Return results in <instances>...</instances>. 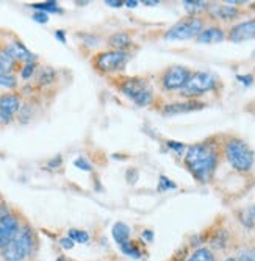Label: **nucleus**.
<instances>
[{
  "mask_svg": "<svg viewBox=\"0 0 255 261\" xmlns=\"http://www.w3.org/2000/svg\"><path fill=\"white\" fill-rule=\"evenodd\" d=\"M205 107V103H200L197 100H185V102H174V103H168L163 108V114L165 116H175V114H182V113H191V111H197L202 110Z\"/></svg>",
  "mask_w": 255,
  "mask_h": 261,
  "instance_id": "12",
  "label": "nucleus"
},
{
  "mask_svg": "<svg viewBox=\"0 0 255 261\" xmlns=\"http://www.w3.org/2000/svg\"><path fill=\"white\" fill-rule=\"evenodd\" d=\"M232 42H243L249 39H255V19H249L234 25L227 36Z\"/></svg>",
  "mask_w": 255,
  "mask_h": 261,
  "instance_id": "11",
  "label": "nucleus"
},
{
  "mask_svg": "<svg viewBox=\"0 0 255 261\" xmlns=\"http://www.w3.org/2000/svg\"><path fill=\"white\" fill-rule=\"evenodd\" d=\"M240 221L246 228L255 227V205H250L240 211Z\"/></svg>",
  "mask_w": 255,
  "mask_h": 261,
  "instance_id": "21",
  "label": "nucleus"
},
{
  "mask_svg": "<svg viewBox=\"0 0 255 261\" xmlns=\"http://www.w3.org/2000/svg\"><path fill=\"white\" fill-rule=\"evenodd\" d=\"M210 11L213 13L215 17L221 19V20H232L237 19L240 16V10L234 5H219V4H213L210 5Z\"/></svg>",
  "mask_w": 255,
  "mask_h": 261,
  "instance_id": "15",
  "label": "nucleus"
},
{
  "mask_svg": "<svg viewBox=\"0 0 255 261\" xmlns=\"http://www.w3.org/2000/svg\"><path fill=\"white\" fill-rule=\"evenodd\" d=\"M55 38H57L60 42H63V44L66 42V35H64L63 30H57V32H55Z\"/></svg>",
  "mask_w": 255,
  "mask_h": 261,
  "instance_id": "37",
  "label": "nucleus"
},
{
  "mask_svg": "<svg viewBox=\"0 0 255 261\" xmlns=\"http://www.w3.org/2000/svg\"><path fill=\"white\" fill-rule=\"evenodd\" d=\"M196 39L199 44H216V42H222L225 39V33L221 27L213 25V27L203 29Z\"/></svg>",
  "mask_w": 255,
  "mask_h": 261,
  "instance_id": "14",
  "label": "nucleus"
},
{
  "mask_svg": "<svg viewBox=\"0 0 255 261\" xmlns=\"http://www.w3.org/2000/svg\"><path fill=\"white\" fill-rule=\"evenodd\" d=\"M19 63L13 61L8 55H5L0 50V74H11L13 70H16Z\"/></svg>",
  "mask_w": 255,
  "mask_h": 261,
  "instance_id": "22",
  "label": "nucleus"
},
{
  "mask_svg": "<svg viewBox=\"0 0 255 261\" xmlns=\"http://www.w3.org/2000/svg\"><path fill=\"white\" fill-rule=\"evenodd\" d=\"M105 5L113 7V8H119V7H122V5H124V2H121V0H107Z\"/></svg>",
  "mask_w": 255,
  "mask_h": 261,
  "instance_id": "36",
  "label": "nucleus"
},
{
  "mask_svg": "<svg viewBox=\"0 0 255 261\" xmlns=\"http://www.w3.org/2000/svg\"><path fill=\"white\" fill-rule=\"evenodd\" d=\"M57 261H67V259H66V258H64V256H60V258H58V259H57Z\"/></svg>",
  "mask_w": 255,
  "mask_h": 261,
  "instance_id": "41",
  "label": "nucleus"
},
{
  "mask_svg": "<svg viewBox=\"0 0 255 261\" xmlns=\"http://www.w3.org/2000/svg\"><path fill=\"white\" fill-rule=\"evenodd\" d=\"M61 163H63V158L58 155V156H55V158H52L49 163H47V168L49 169H58L60 166H61Z\"/></svg>",
  "mask_w": 255,
  "mask_h": 261,
  "instance_id": "32",
  "label": "nucleus"
},
{
  "mask_svg": "<svg viewBox=\"0 0 255 261\" xmlns=\"http://www.w3.org/2000/svg\"><path fill=\"white\" fill-rule=\"evenodd\" d=\"M124 5H127V7H130V8H132V7H136V5H138V2H135V0H127V2H125Z\"/></svg>",
  "mask_w": 255,
  "mask_h": 261,
  "instance_id": "40",
  "label": "nucleus"
},
{
  "mask_svg": "<svg viewBox=\"0 0 255 261\" xmlns=\"http://www.w3.org/2000/svg\"><path fill=\"white\" fill-rule=\"evenodd\" d=\"M32 19L38 23H47L49 22V14L47 13H42V11H36L33 13Z\"/></svg>",
  "mask_w": 255,
  "mask_h": 261,
  "instance_id": "31",
  "label": "nucleus"
},
{
  "mask_svg": "<svg viewBox=\"0 0 255 261\" xmlns=\"http://www.w3.org/2000/svg\"><path fill=\"white\" fill-rule=\"evenodd\" d=\"M143 4H144V5H149V7H154V5H158L160 2H157V0H144Z\"/></svg>",
  "mask_w": 255,
  "mask_h": 261,
  "instance_id": "39",
  "label": "nucleus"
},
{
  "mask_svg": "<svg viewBox=\"0 0 255 261\" xmlns=\"http://www.w3.org/2000/svg\"><path fill=\"white\" fill-rule=\"evenodd\" d=\"M253 253H255V247H253Z\"/></svg>",
  "mask_w": 255,
  "mask_h": 261,
  "instance_id": "43",
  "label": "nucleus"
},
{
  "mask_svg": "<svg viewBox=\"0 0 255 261\" xmlns=\"http://www.w3.org/2000/svg\"><path fill=\"white\" fill-rule=\"evenodd\" d=\"M74 166H75V168H79L80 171H86V172H89L92 169V166L89 164V161L86 158H83V156H79L74 161Z\"/></svg>",
  "mask_w": 255,
  "mask_h": 261,
  "instance_id": "30",
  "label": "nucleus"
},
{
  "mask_svg": "<svg viewBox=\"0 0 255 261\" xmlns=\"http://www.w3.org/2000/svg\"><path fill=\"white\" fill-rule=\"evenodd\" d=\"M237 80L244 86H250L253 83V75H237Z\"/></svg>",
  "mask_w": 255,
  "mask_h": 261,
  "instance_id": "33",
  "label": "nucleus"
},
{
  "mask_svg": "<svg viewBox=\"0 0 255 261\" xmlns=\"http://www.w3.org/2000/svg\"><path fill=\"white\" fill-rule=\"evenodd\" d=\"M143 238H144V240H147V241H152V240H154V233H152V231H149V230H146V231L143 233Z\"/></svg>",
  "mask_w": 255,
  "mask_h": 261,
  "instance_id": "38",
  "label": "nucleus"
},
{
  "mask_svg": "<svg viewBox=\"0 0 255 261\" xmlns=\"http://www.w3.org/2000/svg\"><path fill=\"white\" fill-rule=\"evenodd\" d=\"M107 44L111 47V50H121V52H125L127 47L132 45V36L127 33V32H116L113 33Z\"/></svg>",
  "mask_w": 255,
  "mask_h": 261,
  "instance_id": "16",
  "label": "nucleus"
},
{
  "mask_svg": "<svg viewBox=\"0 0 255 261\" xmlns=\"http://www.w3.org/2000/svg\"><path fill=\"white\" fill-rule=\"evenodd\" d=\"M60 244H61V247H64V249L69 250V249H72V247H74L75 243H74L71 238H61V240H60Z\"/></svg>",
  "mask_w": 255,
  "mask_h": 261,
  "instance_id": "35",
  "label": "nucleus"
},
{
  "mask_svg": "<svg viewBox=\"0 0 255 261\" xmlns=\"http://www.w3.org/2000/svg\"><path fill=\"white\" fill-rule=\"evenodd\" d=\"M22 225L24 224L20 222V218L16 213L8 211L0 215V250H4L16 238Z\"/></svg>",
  "mask_w": 255,
  "mask_h": 261,
  "instance_id": "8",
  "label": "nucleus"
},
{
  "mask_svg": "<svg viewBox=\"0 0 255 261\" xmlns=\"http://www.w3.org/2000/svg\"><path fill=\"white\" fill-rule=\"evenodd\" d=\"M177 188V185L174 183V181H171L168 177H165V175H160V178H158V186H157V189L160 193H165V191H168V189H175Z\"/></svg>",
  "mask_w": 255,
  "mask_h": 261,
  "instance_id": "29",
  "label": "nucleus"
},
{
  "mask_svg": "<svg viewBox=\"0 0 255 261\" xmlns=\"http://www.w3.org/2000/svg\"><path fill=\"white\" fill-rule=\"evenodd\" d=\"M67 238H71L74 243H79V244H86L89 241V234L85 230L71 228V230L67 231Z\"/></svg>",
  "mask_w": 255,
  "mask_h": 261,
  "instance_id": "24",
  "label": "nucleus"
},
{
  "mask_svg": "<svg viewBox=\"0 0 255 261\" xmlns=\"http://www.w3.org/2000/svg\"><path fill=\"white\" fill-rule=\"evenodd\" d=\"M129 61V54L121 52V50H107L97 54L92 58V66L97 69L99 72L104 74H111L116 70H121Z\"/></svg>",
  "mask_w": 255,
  "mask_h": 261,
  "instance_id": "7",
  "label": "nucleus"
},
{
  "mask_svg": "<svg viewBox=\"0 0 255 261\" xmlns=\"http://www.w3.org/2000/svg\"><path fill=\"white\" fill-rule=\"evenodd\" d=\"M32 8H35L36 11H42V13H61L60 7L57 2H42V4H32Z\"/></svg>",
  "mask_w": 255,
  "mask_h": 261,
  "instance_id": "25",
  "label": "nucleus"
},
{
  "mask_svg": "<svg viewBox=\"0 0 255 261\" xmlns=\"http://www.w3.org/2000/svg\"><path fill=\"white\" fill-rule=\"evenodd\" d=\"M218 86V77L212 72H205V70H197V72L191 74L190 80L187 82L182 89L180 96L187 100H196V97L203 96V94L215 91Z\"/></svg>",
  "mask_w": 255,
  "mask_h": 261,
  "instance_id": "5",
  "label": "nucleus"
},
{
  "mask_svg": "<svg viewBox=\"0 0 255 261\" xmlns=\"http://www.w3.org/2000/svg\"><path fill=\"white\" fill-rule=\"evenodd\" d=\"M38 234L29 225L24 224L17 233L16 238L4 249L0 250V259L2 261H30L38 252Z\"/></svg>",
  "mask_w": 255,
  "mask_h": 261,
  "instance_id": "2",
  "label": "nucleus"
},
{
  "mask_svg": "<svg viewBox=\"0 0 255 261\" xmlns=\"http://www.w3.org/2000/svg\"><path fill=\"white\" fill-rule=\"evenodd\" d=\"M0 86L7 89L17 88V79L13 74H0Z\"/></svg>",
  "mask_w": 255,
  "mask_h": 261,
  "instance_id": "27",
  "label": "nucleus"
},
{
  "mask_svg": "<svg viewBox=\"0 0 255 261\" xmlns=\"http://www.w3.org/2000/svg\"><path fill=\"white\" fill-rule=\"evenodd\" d=\"M22 108L20 96L14 92H5L0 96V113H5L11 117H14L16 113H19Z\"/></svg>",
  "mask_w": 255,
  "mask_h": 261,
  "instance_id": "13",
  "label": "nucleus"
},
{
  "mask_svg": "<svg viewBox=\"0 0 255 261\" xmlns=\"http://www.w3.org/2000/svg\"><path fill=\"white\" fill-rule=\"evenodd\" d=\"M225 261H238V259H237V258H227Z\"/></svg>",
  "mask_w": 255,
  "mask_h": 261,
  "instance_id": "42",
  "label": "nucleus"
},
{
  "mask_svg": "<svg viewBox=\"0 0 255 261\" xmlns=\"http://www.w3.org/2000/svg\"><path fill=\"white\" fill-rule=\"evenodd\" d=\"M202 30H203V20L200 17L191 16V17L178 20L175 25H172L165 33V39L166 41H183V39H190V38H197Z\"/></svg>",
  "mask_w": 255,
  "mask_h": 261,
  "instance_id": "6",
  "label": "nucleus"
},
{
  "mask_svg": "<svg viewBox=\"0 0 255 261\" xmlns=\"http://www.w3.org/2000/svg\"><path fill=\"white\" fill-rule=\"evenodd\" d=\"M225 246H227V233H225V230H221L212 238V247L224 249Z\"/></svg>",
  "mask_w": 255,
  "mask_h": 261,
  "instance_id": "28",
  "label": "nucleus"
},
{
  "mask_svg": "<svg viewBox=\"0 0 255 261\" xmlns=\"http://www.w3.org/2000/svg\"><path fill=\"white\" fill-rule=\"evenodd\" d=\"M111 233H113L114 241L118 243L119 246H122L124 243L130 241V227L127 224H124V222H116L113 225Z\"/></svg>",
  "mask_w": 255,
  "mask_h": 261,
  "instance_id": "18",
  "label": "nucleus"
},
{
  "mask_svg": "<svg viewBox=\"0 0 255 261\" xmlns=\"http://www.w3.org/2000/svg\"><path fill=\"white\" fill-rule=\"evenodd\" d=\"M224 153L230 166L238 172H249L253 166V152L243 139L228 138L224 144Z\"/></svg>",
  "mask_w": 255,
  "mask_h": 261,
  "instance_id": "3",
  "label": "nucleus"
},
{
  "mask_svg": "<svg viewBox=\"0 0 255 261\" xmlns=\"http://www.w3.org/2000/svg\"><path fill=\"white\" fill-rule=\"evenodd\" d=\"M190 77H191V72L188 67L171 66L161 74V86L166 91H177L187 85Z\"/></svg>",
  "mask_w": 255,
  "mask_h": 261,
  "instance_id": "9",
  "label": "nucleus"
},
{
  "mask_svg": "<svg viewBox=\"0 0 255 261\" xmlns=\"http://www.w3.org/2000/svg\"><path fill=\"white\" fill-rule=\"evenodd\" d=\"M36 72H38L36 63H27V64H24L20 67V79L22 80H30Z\"/></svg>",
  "mask_w": 255,
  "mask_h": 261,
  "instance_id": "26",
  "label": "nucleus"
},
{
  "mask_svg": "<svg viewBox=\"0 0 255 261\" xmlns=\"http://www.w3.org/2000/svg\"><path fill=\"white\" fill-rule=\"evenodd\" d=\"M218 149L213 142H197L187 149L185 164L196 180L200 183L210 181L218 166Z\"/></svg>",
  "mask_w": 255,
  "mask_h": 261,
  "instance_id": "1",
  "label": "nucleus"
},
{
  "mask_svg": "<svg viewBox=\"0 0 255 261\" xmlns=\"http://www.w3.org/2000/svg\"><path fill=\"white\" fill-rule=\"evenodd\" d=\"M0 50L16 63H36V57L20 41H10L0 45Z\"/></svg>",
  "mask_w": 255,
  "mask_h": 261,
  "instance_id": "10",
  "label": "nucleus"
},
{
  "mask_svg": "<svg viewBox=\"0 0 255 261\" xmlns=\"http://www.w3.org/2000/svg\"><path fill=\"white\" fill-rule=\"evenodd\" d=\"M121 247V250L127 255V256H132V258H141L143 256V252H141V249L138 247V244H136V241H127V243H124L122 246H119Z\"/></svg>",
  "mask_w": 255,
  "mask_h": 261,
  "instance_id": "23",
  "label": "nucleus"
},
{
  "mask_svg": "<svg viewBox=\"0 0 255 261\" xmlns=\"http://www.w3.org/2000/svg\"><path fill=\"white\" fill-rule=\"evenodd\" d=\"M119 89L124 96H127L138 107L150 105L154 100V89L146 79H140V77L122 79V82L119 83Z\"/></svg>",
  "mask_w": 255,
  "mask_h": 261,
  "instance_id": "4",
  "label": "nucleus"
},
{
  "mask_svg": "<svg viewBox=\"0 0 255 261\" xmlns=\"http://www.w3.org/2000/svg\"><path fill=\"white\" fill-rule=\"evenodd\" d=\"M168 147L172 149V150L182 152V150L185 149V144H182V142H177V141H169V142H168Z\"/></svg>",
  "mask_w": 255,
  "mask_h": 261,
  "instance_id": "34",
  "label": "nucleus"
},
{
  "mask_svg": "<svg viewBox=\"0 0 255 261\" xmlns=\"http://www.w3.org/2000/svg\"><path fill=\"white\" fill-rule=\"evenodd\" d=\"M188 261H216V255H215V252L212 249H208V247H199V249H196L190 255Z\"/></svg>",
  "mask_w": 255,
  "mask_h": 261,
  "instance_id": "20",
  "label": "nucleus"
},
{
  "mask_svg": "<svg viewBox=\"0 0 255 261\" xmlns=\"http://www.w3.org/2000/svg\"><path fill=\"white\" fill-rule=\"evenodd\" d=\"M210 5L212 4L203 2V0H185V2H183V8L187 10V13L191 14V16H196L199 13L210 10Z\"/></svg>",
  "mask_w": 255,
  "mask_h": 261,
  "instance_id": "19",
  "label": "nucleus"
},
{
  "mask_svg": "<svg viewBox=\"0 0 255 261\" xmlns=\"http://www.w3.org/2000/svg\"><path fill=\"white\" fill-rule=\"evenodd\" d=\"M57 80V72L55 69L50 66H42L39 67L38 74H36V82L39 86H49Z\"/></svg>",
  "mask_w": 255,
  "mask_h": 261,
  "instance_id": "17",
  "label": "nucleus"
}]
</instances>
